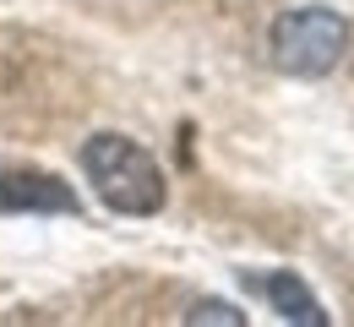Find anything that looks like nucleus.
<instances>
[{
    "label": "nucleus",
    "mask_w": 354,
    "mask_h": 327,
    "mask_svg": "<svg viewBox=\"0 0 354 327\" xmlns=\"http://www.w3.org/2000/svg\"><path fill=\"white\" fill-rule=\"evenodd\" d=\"M344 44H349L344 17L338 11H322V6L283 11L272 22V66L289 71V77H322V71H333Z\"/></svg>",
    "instance_id": "f03ea898"
},
{
    "label": "nucleus",
    "mask_w": 354,
    "mask_h": 327,
    "mask_svg": "<svg viewBox=\"0 0 354 327\" xmlns=\"http://www.w3.org/2000/svg\"><path fill=\"white\" fill-rule=\"evenodd\" d=\"M191 322H229V327H240V311H229L223 300H202V306L191 311Z\"/></svg>",
    "instance_id": "39448f33"
},
{
    "label": "nucleus",
    "mask_w": 354,
    "mask_h": 327,
    "mask_svg": "<svg viewBox=\"0 0 354 327\" xmlns=\"http://www.w3.org/2000/svg\"><path fill=\"white\" fill-rule=\"evenodd\" d=\"M82 169H88L93 191L104 207L115 213H158L164 207V169L153 164L147 147H136L120 131H98L82 142Z\"/></svg>",
    "instance_id": "f257e3e1"
},
{
    "label": "nucleus",
    "mask_w": 354,
    "mask_h": 327,
    "mask_svg": "<svg viewBox=\"0 0 354 327\" xmlns=\"http://www.w3.org/2000/svg\"><path fill=\"white\" fill-rule=\"evenodd\" d=\"M262 295L272 300V311H278L283 322H306V327H322V322H327V311L316 306V295H310L295 273H267V279H262Z\"/></svg>",
    "instance_id": "20e7f679"
},
{
    "label": "nucleus",
    "mask_w": 354,
    "mask_h": 327,
    "mask_svg": "<svg viewBox=\"0 0 354 327\" xmlns=\"http://www.w3.org/2000/svg\"><path fill=\"white\" fill-rule=\"evenodd\" d=\"M0 213H77L71 186L39 169H0Z\"/></svg>",
    "instance_id": "7ed1b4c3"
}]
</instances>
